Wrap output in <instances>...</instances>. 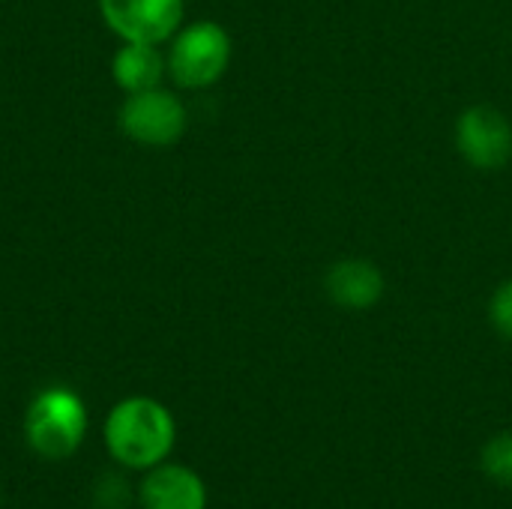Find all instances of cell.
Wrapping results in <instances>:
<instances>
[{
    "label": "cell",
    "instance_id": "cell-8",
    "mask_svg": "<svg viewBox=\"0 0 512 509\" xmlns=\"http://www.w3.org/2000/svg\"><path fill=\"white\" fill-rule=\"evenodd\" d=\"M138 501L144 509H207V486L192 468L162 462L144 471Z\"/></svg>",
    "mask_w": 512,
    "mask_h": 509
},
{
    "label": "cell",
    "instance_id": "cell-9",
    "mask_svg": "<svg viewBox=\"0 0 512 509\" xmlns=\"http://www.w3.org/2000/svg\"><path fill=\"white\" fill-rule=\"evenodd\" d=\"M165 72H168V60L159 51V45L150 42H123V48L111 60V75L126 93L162 87Z\"/></svg>",
    "mask_w": 512,
    "mask_h": 509
},
{
    "label": "cell",
    "instance_id": "cell-1",
    "mask_svg": "<svg viewBox=\"0 0 512 509\" xmlns=\"http://www.w3.org/2000/svg\"><path fill=\"white\" fill-rule=\"evenodd\" d=\"M108 456L126 471H150L168 462L177 423L174 414L153 396H126L117 402L102 426Z\"/></svg>",
    "mask_w": 512,
    "mask_h": 509
},
{
    "label": "cell",
    "instance_id": "cell-5",
    "mask_svg": "<svg viewBox=\"0 0 512 509\" xmlns=\"http://www.w3.org/2000/svg\"><path fill=\"white\" fill-rule=\"evenodd\" d=\"M453 141L459 156L477 171H501L512 159L510 117L486 102L465 108L456 117Z\"/></svg>",
    "mask_w": 512,
    "mask_h": 509
},
{
    "label": "cell",
    "instance_id": "cell-7",
    "mask_svg": "<svg viewBox=\"0 0 512 509\" xmlns=\"http://www.w3.org/2000/svg\"><path fill=\"white\" fill-rule=\"evenodd\" d=\"M387 279L381 267L369 258H342L324 273V294L333 306L348 312H366L381 303Z\"/></svg>",
    "mask_w": 512,
    "mask_h": 509
},
{
    "label": "cell",
    "instance_id": "cell-11",
    "mask_svg": "<svg viewBox=\"0 0 512 509\" xmlns=\"http://www.w3.org/2000/svg\"><path fill=\"white\" fill-rule=\"evenodd\" d=\"M132 501V486L123 474H105L93 489V504L99 509H126Z\"/></svg>",
    "mask_w": 512,
    "mask_h": 509
},
{
    "label": "cell",
    "instance_id": "cell-10",
    "mask_svg": "<svg viewBox=\"0 0 512 509\" xmlns=\"http://www.w3.org/2000/svg\"><path fill=\"white\" fill-rule=\"evenodd\" d=\"M483 471L495 483L512 489V432H504V435L492 438L483 447Z\"/></svg>",
    "mask_w": 512,
    "mask_h": 509
},
{
    "label": "cell",
    "instance_id": "cell-4",
    "mask_svg": "<svg viewBox=\"0 0 512 509\" xmlns=\"http://www.w3.org/2000/svg\"><path fill=\"white\" fill-rule=\"evenodd\" d=\"M120 129L144 147H174L189 129V111L183 99L165 87L126 93L120 108Z\"/></svg>",
    "mask_w": 512,
    "mask_h": 509
},
{
    "label": "cell",
    "instance_id": "cell-12",
    "mask_svg": "<svg viewBox=\"0 0 512 509\" xmlns=\"http://www.w3.org/2000/svg\"><path fill=\"white\" fill-rule=\"evenodd\" d=\"M489 321H492L495 333L504 342H512V279H504L492 291V297H489Z\"/></svg>",
    "mask_w": 512,
    "mask_h": 509
},
{
    "label": "cell",
    "instance_id": "cell-3",
    "mask_svg": "<svg viewBox=\"0 0 512 509\" xmlns=\"http://www.w3.org/2000/svg\"><path fill=\"white\" fill-rule=\"evenodd\" d=\"M168 75L177 87L204 90L213 87L231 66V36L219 21H192L171 36L165 54Z\"/></svg>",
    "mask_w": 512,
    "mask_h": 509
},
{
    "label": "cell",
    "instance_id": "cell-6",
    "mask_svg": "<svg viewBox=\"0 0 512 509\" xmlns=\"http://www.w3.org/2000/svg\"><path fill=\"white\" fill-rule=\"evenodd\" d=\"M111 33L123 42H168L186 18V0H99Z\"/></svg>",
    "mask_w": 512,
    "mask_h": 509
},
{
    "label": "cell",
    "instance_id": "cell-2",
    "mask_svg": "<svg viewBox=\"0 0 512 509\" xmlns=\"http://www.w3.org/2000/svg\"><path fill=\"white\" fill-rule=\"evenodd\" d=\"M21 426L24 441L36 456L60 462L81 450L90 429V414L75 390L54 384L30 399Z\"/></svg>",
    "mask_w": 512,
    "mask_h": 509
}]
</instances>
